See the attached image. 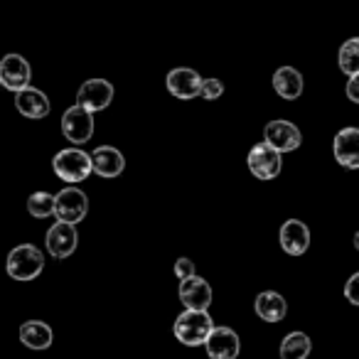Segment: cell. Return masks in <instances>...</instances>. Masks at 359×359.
<instances>
[{"mask_svg":"<svg viewBox=\"0 0 359 359\" xmlns=\"http://www.w3.org/2000/svg\"><path fill=\"white\" fill-rule=\"evenodd\" d=\"M212 330H215V323H212L207 310H185L175 320V337L187 347L205 344Z\"/></svg>","mask_w":359,"mask_h":359,"instance_id":"obj_1","label":"cell"},{"mask_svg":"<svg viewBox=\"0 0 359 359\" xmlns=\"http://www.w3.org/2000/svg\"><path fill=\"white\" fill-rule=\"evenodd\" d=\"M8 276L15 280H35L45 269V256L37 246L20 244L8 254Z\"/></svg>","mask_w":359,"mask_h":359,"instance_id":"obj_2","label":"cell"},{"mask_svg":"<svg viewBox=\"0 0 359 359\" xmlns=\"http://www.w3.org/2000/svg\"><path fill=\"white\" fill-rule=\"evenodd\" d=\"M57 177L65 182H81L91 175V155H86L79 148H67L60 150L52 160Z\"/></svg>","mask_w":359,"mask_h":359,"instance_id":"obj_3","label":"cell"},{"mask_svg":"<svg viewBox=\"0 0 359 359\" xmlns=\"http://www.w3.org/2000/svg\"><path fill=\"white\" fill-rule=\"evenodd\" d=\"M62 133L74 145H81L94 135V114L81 106H72L62 116Z\"/></svg>","mask_w":359,"mask_h":359,"instance_id":"obj_4","label":"cell"},{"mask_svg":"<svg viewBox=\"0 0 359 359\" xmlns=\"http://www.w3.org/2000/svg\"><path fill=\"white\" fill-rule=\"evenodd\" d=\"M89 212V200L81 190L76 187H67L60 195L55 197V215L60 222H67V224H79L81 219Z\"/></svg>","mask_w":359,"mask_h":359,"instance_id":"obj_5","label":"cell"},{"mask_svg":"<svg viewBox=\"0 0 359 359\" xmlns=\"http://www.w3.org/2000/svg\"><path fill=\"white\" fill-rule=\"evenodd\" d=\"M111 101H114V84L106 79H89L76 91V106L91 111V114L109 109Z\"/></svg>","mask_w":359,"mask_h":359,"instance_id":"obj_6","label":"cell"},{"mask_svg":"<svg viewBox=\"0 0 359 359\" xmlns=\"http://www.w3.org/2000/svg\"><path fill=\"white\" fill-rule=\"evenodd\" d=\"M249 170L259 180H276L280 175V153L269 143H256L249 150Z\"/></svg>","mask_w":359,"mask_h":359,"instance_id":"obj_7","label":"cell"},{"mask_svg":"<svg viewBox=\"0 0 359 359\" xmlns=\"http://www.w3.org/2000/svg\"><path fill=\"white\" fill-rule=\"evenodd\" d=\"M32 69L22 55H6L0 62V84L11 91H22L30 86Z\"/></svg>","mask_w":359,"mask_h":359,"instance_id":"obj_8","label":"cell"},{"mask_svg":"<svg viewBox=\"0 0 359 359\" xmlns=\"http://www.w3.org/2000/svg\"><path fill=\"white\" fill-rule=\"evenodd\" d=\"M264 138L271 148H276L278 153H290V150H298L303 143V135H300L298 126H293L290 121H271L264 128Z\"/></svg>","mask_w":359,"mask_h":359,"instance_id":"obj_9","label":"cell"},{"mask_svg":"<svg viewBox=\"0 0 359 359\" xmlns=\"http://www.w3.org/2000/svg\"><path fill=\"white\" fill-rule=\"evenodd\" d=\"M210 359H236L241 352L239 334L231 327H215L205 342Z\"/></svg>","mask_w":359,"mask_h":359,"instance_id":"obj_10","label":"cell"},{"mask_svg":"<svg viewBox=\"0 0 359 359\" xmlns=\"http://www.w3.org/2000/svg\"><path fill=\"white\" fill-rule=\"evenodd\" d=\"M47 251H50L55 259H67L76 251L79 244V236H76L74 224H67V222H57L47 231Z\"/></svg>","mask_w":359,"mask_h":359,"instance_id":"obj_11","label":"cell"},{"mask_svg":"<svg viewBox=\"0 0 359 359\" xmlns=\"http://www.w3.org/2000/svg\"><path fill=\"white\" fill-rule=\"evenodd\" d=\"M334 160L347 170H359V128L349 126L334 135Z\"/></svg>","mask_w":359,"mask_h":359,"instance_id":"obj_12","label":"cell"},{"mask_svg":"<svg viewBox=\"0 0 359 359\" xmlns=\"http://www.w3.org/2000/svg\"><path fill=\"white\" fill-rule=\"evenodd\" d=\"M202 89V76L195 69H187V67H177L168 74V91L175 99H195L200 96Z\"/></svg>","mask_w":359,"mask_h":359,"instance_id":"obj_13","label":"cell"},{"mask_svg":"<svg viewBox=\"0 0 359 359\" xmlns=\"http://www.w3.org/2000/svg\"><path fill=\"white\" fill-rule=\"evenodd\" d=\"M180 300L187 310H207L212 303V285L197 276L180 280Z\"/></svg>","mask_w":359,"mask_h":359,"instance_id":"obj_14","label":"cell"},{"mask_svg":"<svg viewBox=\"0 0 359 359\" xmlns=\"http://www.w3.org/2000/svg\"><path fill=\"white\" fill-rule=\"evenodd\" d=\"M310 246V229L300 219H288L280 226V249L288 256H303Z\"/></svg>","mask_w":359,"mask_h":359,"instance_id":"obj_15","label":"cell"},{"mask_svg":"<svg viewBox=\"0 0 359 359\" xmlns=\"http://www.w3.org/2000/svg\"><path fill=\"white\" fill-rule=\"evenodd\" d=\"M126 168V160L118 148L114 145H101L91 153V170L101 177H118Z\"/></svg>","mask_w":359,"mask_h":359,"instance_id":"obj_16","label":"cell"},{"mask_svg":"<svg viewBox=\"0 0 359 359\" xmlns=\"http://www.w3.org/2000/svg\"><path fill=\"white\" fill-rule=\"evenodd\" d=\"M15 109L20 111L25 118H35V121L45 118V116L50 114V99H47L45 91L27 86V89L15 94Z\"/></svg>","mask_w":359,"mask_h":359,"instance_id":"obj_17","label":"cell"},{"mask_svg":"<svg viewBox=\"0 0 359 359\" xmlns=\"http://www.w3.org/2000/svg\"><path fill=\"white\" fill-rule=\"evenodd\" d=\"M256 315H259L264 323H278V320L285 318V313H288V303H285V298L280 293H276V290H264V293L256 295Z\"/></svg>","mask_w":359,"mask_h":359,"instance_id":"obj_18","label":"cell"},{"mask_svg":"<svg viewBox=\"0 0 359 359\" xmlns=\"http://www.w3.org/2000/svg\"><path fill=\"white\" fill-rule=\"evenodd\" d=\"M303 74H300L298 69H293V67H280L278 72L273 74V89L278 96H283V99L293 101L298 99L300 94H303Z\"/></svg>","mask_w":359,"mask_h":359,"instance_id":"obj_19","label":"cell"},{"mask_svg":"<svg viewBox=\"0 0 359 359\" xmlns=\"http://www.w3.org/2000/svg\"><path fill=\"white\" fill-rule=\"evenodd\" d=\"M20 342L30 349H47L52 344V327L42 320H27L20 325Z\"/></svg>","mask_w":359,"mask_h":359,"instance_id":"obj_20","label":"cell"},{"mask_svg":"<svg viewBox=\"0 0 359 359\" xmlns=\"http://www.w3.org/2000/svg\"><path fill=\"white\" fill-rule=\"evenodd\" d=\"M313 342L305 332H290L280 342V359H308Z\"/></svg>","mask_w":359,"mask_h":359,"instance_id":"obj_21","label":"cell"},{"mask_svg":"<svg viewBox=\"0 0 359 359\" xmlns=\"http://www.w3.org/2000/svg\"><path fill=\"white\" fill-rule=\"evenodd\" d=\"M337 65L344 74H359V37H349L342 47H339Z\"/></svg>","mask_w":359,"mask_h":359,"instance_id":"obj_22","label":"cell"},{"mask_svg":"<svg viewBox=\"0 0 359 359\" xmlns=\"http://www.w3.org/2000/svg\"><path fill=\"white\" fill-rule=\"evenodd\" d=\"M27 212L37 219H45V217L55 215V195L50 192H32L27 197Z\"/></svg>","mask_w":359,"mask_h":359,"instance_id":"obj_23","label":"cell"},{"mask_svg":"<svg viewBox=\"0 0 359 359\" xmlns=\"http://www.w3.org/2000/svg\"><path fill=\"white\" fill-rule=\"evenodd\" d=\"M224 94V84L219 79H202V89H200V96L205 101H215Z\"/></svg>","mask_w":359,"mask_h":359,"instance_id":"obj_24","label":"cell"},{"mask_svg":"<svg viewBox=\"0 0 359 359\" xmlns=\"http://www.w3.org/2000/svg\"><path fill=\"white\" fill-rule=\"evenodd\" d=\"M175 276H177L180 280L192 278V276H195V264H192V259H187V256L177 259V264H175Z\"/></svg>","mask_w":359,"mask_h":359,"instance_id":"obj_25","label":"cell"},{"mask_svg":"<svg viewBox=\"0 0 359 359\" xmlns=\"http://www.w3.org/2000/svg\"><path fill=\"white\" fill-rule=\"evenodd\" d=\"M344 298H347L352 305H359V271L344 283Z\"/></svg>","mask_w":359,"mask_h":359,"instance_id":"obj_26","label":"cell"},{"mask_svg":"<svg viewBox=\"0 0 359 359\" xmlns=\"http://www.w3.org/2000/svg\"><path fill=\"white\" fill-rule=\"evenodd\" d=\"M347 99L359 104V74H352L347 81Z\"/></svg>","mask_w":359,"mask_h":359,"instance_id":"obj_27","label":"cell"},{"mask_svg":"<svg viewBox=\"0 0 359 359\" xmlns=\"http://www.w3.org/2000/svg\"><path fill=\"white\" fill-rule=\"evenodd\" d=\"M354 246H357V251H359V231L354 234Z\"/></svg>","mask_w":359,"mask_h":359,"instance_id":"obj_28","label":"cell"}]
</instances>
